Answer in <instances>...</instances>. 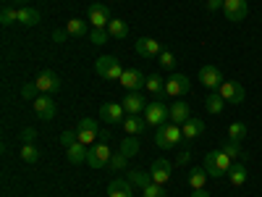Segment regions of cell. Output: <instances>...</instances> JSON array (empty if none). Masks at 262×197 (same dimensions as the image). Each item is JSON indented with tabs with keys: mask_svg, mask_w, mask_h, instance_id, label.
Masks as SVG:
<instances>
[{
	"mask_svg": "<svg viewBox=\"0 0 262 197\" xmlns=\"http://www.w3.org/2000/svg\"><path fill=\"white\" fill-rule=\"evenodd\" d=\"M231 166H233V161L226 155L223 150H210L205 155V171H207V176H212V179L228 176Z\"/></svg>",
	"mask_w": 262,
	"mask_h": 197,
	"instance_id": "obj_1",
	"label": "cell"
},
{
	"mask_svg": "<svg viewBox=\"0 0 262 197\" xmlns=\"http://www.w3.org/2000/svg\"><path fill=\"white\" fill-rule=\"evenodd\" d=\"M76 140L81 142V145H95L97 140H107V131H100V124L95 121V119H81L79 124H76Z\"/></svg>",
	"mask_w": 262,
	"mask_h": 197,
	"instance_id": "obj_2",
	"label": "cell"
},
{
	"mask_svg": "<svg viewBox=\"0 0 262 197\" xmlns=\"http://www.w3.org/2000/svg\"><path fill=\"white\" fill-rule=\"evenodd\" d=\"M181 140H184V131H181V126H179V124H173V121H168V124L158 126V131H155V145H158L160 150H170V147H176Z\"/></svg>",
	"mask_w": 262,
	"mask_h": 197,
	"instance_id": "obj_3",
	"label": "cell"
},
{
	"mask_svg": "<svg viewBox=\"0 0 262 197\" xmlns=\"http://www.w3.org/2000/svg\"><path fill=\"white\" fill-rule=\"evenodd\" d=\"M95 71H97L102 79H107V82H121V76H123L126 69L116 61V55H102V58L95 61Z\"/></svg>",
	"mask_w": 262,
	"mask_h": 197,
	"instance_id": "obj_4",
	"label": "cell"
},
{
	"mask_svg": "<svg viewBox=\"0 0 262 197\" xmlns=\"http://www.w3.org/2000/svg\"><path fill=\"white\" fill-rule=\"evenodd\" d=\"M144 121L149 126H155V129L163 126V124H168L170 121V108L163 100H149L147 108H144Z\"/></svg>",
	"mask_w": 262,
	"mask_h": 197,
	"instance_id": "obj_5",
	"label": "cell"
},
{
	"mask_svg": "<svg viewBox=\"0 0 262 197\" xmlns=\"http://www.w3.org/2000/svg\"><path fill=\"white\" fill-rule=\"evenodd\" d=\"M111 147H107V142H95L86 147V166L92 168H107V163H111Z\"/></svg>",
	"mask_w": 262,
	"mask_h": 197,
	"instance_id": "obj_6",
	"label": "cell"
},
{
	"mask_svg": "<svg viewBox=\"0 0 262 197\" xmlns=\"http://www.w3.org/2000/svg\"><path fill=\"white\" fill-rule=\"evenodd\" d=\"M191 90V82L186 74H170L165 79V97H184Z\"/></svg>",
	"mask_w": 262,
	"mask_h": 197,
	"instance_id": "obj_7",
	"label": "cell"
},
{
	"mask_svg": "<svg viewBox=\"0 0 262 197\" xmlns=\"http://www.w3.org/2000/svg\"><path fill=\"white\" fill-rule=\"evenodd\" d=\"M217 92L223 95V100H226V103H233V105H242V103H244V97H247L244 84H242V82H231V79H226L221 87H217Z\"/></svg>",
	"mask_w": 262,
	"mask_h": 197,
	"instance_id": "obj_8",
	"label": "cell"
},
{
	"mask_svg": "<svg viewBox=\"0 0 262 197\" xmlns=\"http://www.w3.org/2000/svg\"><path fill=\"white\" fill-rule=\"evenodd\" d=\"M32 108H34V113H37L42 121H53L55 113H58V105H55V100H53L50 95H37L34 103H32Z\"/></svg>",
	"mask_w": 262,
	"mask_h": 197,
	"instance_id": "obj_9",
	"label": "cell"
},
{
	"mask_svg": "<svg viewBox=\"0 0 262 197\" xmlns=\"http://www.w3.org/2000/svg\"><path fill=\"white\" fill-rule=\"evenodd\" d=\"M86 18H90V24H92L95 29H107V24L113 21V16H111V8H107V6H102V3H95V6H90V11H86Z\"/></svg>",
	"mask_w": 262,
	"mask_h": 197,
	"instance_id": "obj_10",
	"label": "cell"
},
{
	"mask_svg": "<svg viewBox=\"0 0 262 197\" xmlns=\"http://www.w3.org/2000/svg\"><path fill=\"white\" fill-rule=\"evenodd\" d=\"M228 21H244L249 16V3L247 0H223V8Z\"/></svg>",
	"mask_w": 262,
	"mask_h": 197,
	"instance_id": "obj_11",
	"label": "cell"
},
{
	"mask_svg": "<svg viewBox=\"0 0 262 197\" xmlns=\"http://www.w3.org/2000/svg\"><path fill=\"white\" fill-rule=\"evenodd\" d=\"M34 87H37V92H42V95H50V92L60 90V76H58L55 71H42V74H37Z\"/></svg>",
	"mask_w": 262,
	"mask_h": 197,
	"instance_id": "obj_12",
	"label": "cell"
},
{
	"mask_svg": "<svg viewBox=\"0 0 262 197\" xmlns=\"http://www.w3.org/2000/svg\"><path fill=\"white\" fill-rule=\"evenodd\" d=\"M149 173H152V182H158V184H168L170 173H173V163H170V161H165V158H158V161H152Z\"/></svg>",
	"mask_w": 262,
	"mask_h": 197,
	"instance_id": "obj_13",
	"label": "cell"
},
{
	"mask_svg": "<svg viewBox=\"0 0 262 197\" xmlns=\"http://www.w3.org/2000/svg\"><path fill=\"white\" fill-rule=\"evenodd\" d=\"M200 82L207 87V90H217L226 79H223V74H221L217 66H202V69H200Z\"/></svg>",
	"mask_w": 262,
	"mask_h": 197,
	"instance_id": "obj_14",
	"label": "cell"
},
{
	"mask_svg": "<svg viewBox=\"0 0 262 197\" xmlns=\"http://www.w3.org/2000/svg\"><path fill=\"white\" fill-rule=\"evenodd\" d=\"M134 48H137V53H139L142 58H158V55L163 53L160 42H158L155 37H139Z\"/></svg>",
	"mask_w": 262,
	"mask_h": 197,
	"instance_id": "obj_15",
	"label": "cell"
},
{
	"mask_svg": "<svg viewBox=\"0 0 262 197\" xmlns=\"http://www.w3.org/2000/svg\"><path fill=\"white\" fill-rule=\"evenodd\" d=\"M100 116H102V121H107V124H121V121L126 119V111H123L121 103H105V105L100 108Z\"/></svg>",
	"mask_w": 262,
	"mask_h": 197,
	"instance_id": "obj_16",
	"label": "cell"
},
{
	"mask_svg": "<svg viewBox=\"0 0 262 197\" xmlns=\"http://www.w3.org/2000/svg\"><path fill=\"white\" fill-rule=\"evenodd\" d=\"M121 126H123L126 134H134V137H137V134H144V129H147L149 124H147L139 113H126V119L121 121Z\"/></svg>",
	"mask_w": 262,
	"mask_h": 197,
	"instance_id": "obj_17",
	"label": "cell"
},
{
	"mask_svg": "<svg viewBox=\"0 0 262 197\" xmlns=\"http://www.w3.org/2000/svg\"><path fill=\"white\" fill-rule=\"evenodd\" d=\"M189 119H191L189 103H184V100H173V103H170V121H173V124H179V126H184Z\"/></svg>",
	"mask_w": 262,
	"mask_h": 197,
	"instance_id": "obj_18",
	"label": "cell"
},
{
	"mask_svg": "<svg viewBox=\"0 0 262 197\" xmlns=\"http://www.w3.org/2000/svg\"><path fill=\"white\" fill-rule=\"evenodd\" d=\"M42 21V16H39V11L37 8H16V24H21V27H37Z\"/></svg>",
	"mask_w": 262,
	"mask_h": 197,
	"instance_id": "obj_19",
	"label": "cell"
},
{
	"mask_svg": "<svg viewBox=\"0 0 262 197\" xmlns=\"http://www.w3.org/2000/svg\"><path fill=\"white\" fill-rule=\"evenodd\" d=\"M121 105H123V111H126V113H142L144 108H147V100L134 90V92H128V95L121 100Z\"/></svg>",
	"mask_w": 262,
	"mask_h": 197,
	"instance_id": "obj_20",
	"label": "cell"
},
{
	"mask_svg": "<svg viewBox=\"0 0 262 197\" xmlns=\"http://www.w3.org/2000/svg\"><path fill=\"white\" fill-rule=\"evenodd\" d=\"M142 84H144V76H142V71H137V69H126L123 71V76H121V87H126V90H142Z\"/></svg>",
	"mask_w": 262,
	"mask_h": 197,
	"instance_id": "obj_21",
	"label": "cell"
},
{
	"mask_svg": "<svg viewBox=\"0 0 262 197\" xmlns=\"http://www.w3.org/2000/svg\"><path fill=\"white\" fill-rule=\"evenodd\" d=\"M66 158H69V163H74V166L86 163V145H81V142L76 140L71 147H66Z\"/></svg>",
	"mask_w": 262,
	"mask_h": 197,
	"instance_id": "obj_22",
	"label": "cell"
},
{
	"mask_svg": "<svg viewBox=\"0 0 262 197\" xmlns=\"http://www.w3.org/2000/svg\"><path fill=\"white\" fill-rule=\"evenodd\" d=\"M181 131H184V140H196V137L205 134V121L202 119H189L181 126Z\"/></svg>",
	"mask_w": 262,
	"mask_h": 197,
	"instance_id": "obj_23",
	"label": "cell"
},
{
	"mask_svg": "<svg viewBox=\"0 0 262 197\" xmlns=\"http://www.w3.org/2000/svg\"><path fill=\"white\" fill-rule=\"evenodd\" d=\"M107 197H134V189H131V182L116 179L107 184Z\"/></svg>",
	"mask_w": 262,
	"mask_h": 197,
	"instance_id": "obj_24",
	"label": "cell"
},
{
	"mask_svg": "<svg viewBox=\"0 0 262 197\" xmlns=\"http://www.w3.org/2000/svg\"><path fill=\"white\" fill-rule=\"evenodd\" d=\"M144 87H147V92H152L155 97H163L165 95V79L160 74H149L144 79Z\"/></svg>",
	"mask_w": 262,
	"mask_h": 197,
	"instance_id": "obj_25",
	"label": "cell"
},
{
	"mask_svg": "<svg viewBox=\"0 0 262 197\" xmlns=\"http://www.w3.org/2000/svg\"><path fill=\"white\" fill-rule=\"evenodd\" d=\"M226 108V100H223V95L221 92H210L207 97H205V111L207 113H212V116H217Z\"/></svg>",
	"mask_w": 262,
	"mask_h": 197,
	"instance_id": "obj_26",
	"label": "cell"
},
{
	"mask_svg": "<svg viewBox=\"0 0 262 197\" xmlns=\"http://www.w3.org/2000/svg\"><path fill=\"white\" fill-rule=\"evenodd\" d=\"M228 182H231L233 187H242V184H247V166L236 161V163L231 166V171H228Z\"/></svg>",
	"mask_w": 262,
	"mask_h": 197,
	"instance_id": "obj_27",
	"label": "cell"
},
{
	"mask_svg": "<svg viewBox=\"0 0 262 197\" xmlns=\"http://www.w3.org/2000/svg\"><path fill=\"white\" fill-rule=\"evenodd\" d=\"M223 152H226V155L236 163V161H244L247 155H244V150H242V145H238V142H233V140H228V142H223V147H221Z\"/></svg>",
	"mask_w": 262,
	"mask_h": 197,
	"instance_id": "obj_28",
	"label": "cell"
},
{
	"mask_svg": "<svg viewBox=\"0 0 262 197\" xmlns=\"http://www.w3.org/2000/svg\"><path fill=\"white\" fill-rule=\"evenodd\" d=\"M205 182H207V171H205V166L189 171V184H191V189H205Z\"/></svg>",
	"mask_w": 262,
	"mask_h": 197,
	"instance_id": "obj_29",
	"label": "cell"
},
{
	"mask_svg": "<svg viewBox=\"0 0 262 197\" xmlns=\"http://www.w3.org/2000/svg\"><path fill=\"white\" fill-rule=\"evenodd\" d=\"M107 34H111L113 40H123L128 34V24H126V21H121V18H113L111 24H107Z\"/></svg>",
	"mask_w": 262,
	"mask_h": 197,
	"instance_id": "obj_30",
	"label": "cell"
},
{
	"mask_svg": "<svg viewBox=\"0 0 262 197\" xmlns=\"http://www.w3.org/2000/svg\"><path fill=\"white\" fill-rule=\"evenodd\" d=\"M128 182H134V184H139L144 189L147 184H152V173H149V168H137V171L128 173Z\"/></svg>",
	"mask_w": 262,
	"mask_h": 197,
	"instance_id": "obj_31",
	"label": "cell"
},
{
	"mask_svg": "<svg viewBox=\"0 0 262 197\" xmlns=\"http://www.w3.org/2000/svg\"><path fill=\"white\" fill-rule=\"evenodd\" d=\"M121 152H123L126 158H134L137 152H139V142H137V137H134V134H128V137L121 142Z\"/></svg>",
	"mask_w": 262,
	"mask_h": 197,
	"instance_id": "obj_32",
	"label": "cell"
},
{
	"mask_svg": "<svg viewBox=\"0 0 262 197\" xmlns=\"http://www.w3.org/2000/svg\"><path fill=\"white\" fill-rule=\"evenodd\" d=\"M66 32H69L71 37H84L86 34V24L81 18H69V24H66Z\"/></svg>",
	"mask_w": 262,
	"mask_h": 197,
	"instance_id": "obj_33",
	"label": "cell"
},
{
	"mask_svg": "<svg viewBox=\"0 0 262 197\" xmlns=\"http://www.w3.org/2000/svg\"><path fill=\"white\" fill-rule=\"evenodd\" d=\"M21 161L24 163H37L39 161V150L32 142H24V147H21Z\"/></svg>",
	"mask_w": 262,
	"mask_h": 197,
	"instance_id": "obj_34",
	"label": "cell"
},
{
	"mask_svg": "<svg viewBox=\"0 0 262 197\" xmlns=\"http://www.w3.org/2000/svg\"><path fill=\"white\" fill-rule=\"evenodd\" d=\"M244 137H247V124L236 121V124H231V126H228V140H233V142H242Z\"/></svg>",
	"mask_w": 262,
	"mask_h": 197,
	"instance_id": "obj_35",
	"label": "cell"
},
{
	"mask_svg": "<svg viewBox=\"0 0 262 197\" xmlns=\"http://www.w3.org/2000/svg\"><path fill=\"white\" fill-rule=\"evenodd\" d=\"M142 197H168L165 194V184H158V182H152L142 189Z\"/></svg>",
	"mask_w": 262,
	"mask_h": 197,
	"instance_id": "obj_36",
	"label": "cell"
},
{
	"mask_svg": "<svg viewBox=\"0 0 262 197\" xmlns=\"http://www.w3.org/2000/svg\"><path fill=\"white\" fill-rule=\"evenodd\" d=\"M126 163H128V158H126L123 152L118 150V152H113V155H111V163H107V168H113V171H121V168H126Z\"/></svg>",
	"mask_w": 262,
	"mask_h": 197,
	"instance_id": "obj_37",
	"label": "cell"
},
{
	"mask_svg": "<svg viewBox=\"0 0 262 197\" xmlns=\"http://www.w3.org/2000/svg\"><path fill=\"white\" fill-rule=\"evenodd\" d=\"M158 63L163 66V69H173V66H176V55H173L170 50H163V53L158 55Z\"/></svg>",
	"mask_w": 262,
	"mask_h": 197,
	"instance_id": "obj_38",
	"label": "cell"
},
{
	"mask_svg": "<svg viewBox=\"0 0 262 197\" xmlns=\"http://www.w3.org/2000/svg\"><path fill=\"white\" fill-rule=\"evenodd\" d=\"M107 40H111V34H107V29H95V32L90 34V42H92V45H105Z\"/></svg>",
	"mask_w": 262,
	"mask_h": 197,
	"instance_id": "obj_39",
	"label": "cell"
},
{
	"mask_svg": "<svg viewBox=\"0 0 262 197\" xmlns=\"http://www.w3.org/2000/svg\"><path fill=\"white\" fill-rule=\"evenodd\" d=\"M13 21H16V11L13 8H3V11H0V24H3V27H11Z\"/></svg>",
	"mask_w": 262,
	"mask_h": 197,
	"instance_id": "obj_40",
	"label": "cell"
},
{
	"mask_svg": "<svg viewBox=\"0 0 262 197\" xmlns=\"http://www.w3.org/2000/svg\"><path fill=\"white\" fill-rule=\"evenodd\" d=\"M63 147H71L74 142H76V131H63V134H60V140H58Z\"/></svg>",
	"mask_w": 262,
	"mask_h": 197,
	"instance_id": "obj_41",
	"label": "cell"
},
{
	"mask_svg": "<svg viewBox=\"0 0 262 197\" xmlns=\"http://www.w3.org/2000/svg\"><path fill=\"white\" fill-rule=\"evenodd\" d=\"M21 95L29 97V100H34V97H37V87H34V82H29V84L21 87Z\"/></svg>",
	"mask_w": 262,
	"mask_h": 197,
	"instance_id": "obj_42",
	"label": "cell"
},
{
	"mask_svg": "<svg viewBox=\"0 0 262 197\" xmlns=\"http://www.w3.org/2000/svg\"><path fill=\"white\" fill-rule=\"evenodd\" d=\"M69 37H71V34L66 32V29H55V32H53V42H58V45H60V42H66Z\"/></svg>",
	"mask_w": 262,
	"mask_h": 197,
	"instance_id": "obj_43",
	"label": "cell"
},
{
	"mask_svg": "<svg viewBox=\"0 0 262 197\" xmlns=\"http://www.w3.org/2000/svg\"><path fill=\"white\" fill-rule=\"evenodd\" d=\"M205 8H207V11H221V8H223V0H207Z\"/></svg>",
	"mask_w": 262,
	"mask_h": 197,
	"instance_id": "obj_44",
	"label": "cell"
},
{
	"mask_svg": "<svg viewBox=\"0 0 262 197\" xmlns=\"http://www.w3.org/2000/svg\"><path fill=\"white\" fill-rule=\"evenodd\" d=\"M189 161H191V152H189V150H181V152H179V161H176V163H179V166H184V163H189Z\"/></svg>",
	"mask_w": 262,
	"mask_h": 197,
	"instance_id": "obj_45",
	"label": "cell"
},
{
	"mask_svg": "<svg viewBox=\"0 0 262 197\" xmlns=\"http://www.w3.org/2000/svg\"><path fill=\"white\" fill-rule=\"evenodd\" d=\"M37 137V131L34 129H24V131H21V140H24V142H32Z\"/></svg>",
	"mask_w": 262,
	"mask_h": 197,
	"instance_id": "obj_46",
	"label": "cell"
},
{
	"mask_svg": "<svg viewBox=\"0 0 262 197\" xmlns=\"http://www.w3.org/2000/svg\"><path fill=\"white\" fill-rule=\"evenodd\" d=\"M191 197H210V192H207V189H194Z\"/></svg>",
	"mask_w": 262,
	"mask_h": 197,
	"instance_id": "obj_47",
	"label": "cell"
},
{
	"mask_svg": "<svg viewBox=\"0 0 262 197\" xmlns=\"http://www.w3.org/2000/svg\"><path fill=\"white\" fill-rule=\"evenodd\" d=\"M13 3H16V8H24V3H27V0H13Z\"/></svg>",
	"mask_w": 262,
	"mask_h": 197,
	"instance_id": "obj_48",
	"label": "cell"
}]
</instances>
